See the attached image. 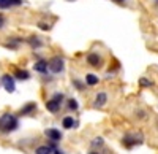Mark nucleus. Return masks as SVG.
<instances>
[{"mask_svg":"<svg viewBox=\"0 0 158 154\" xmlns=\"http://www.w3.org/2000/svg\"><path fill=\"white\" fill-rule=\"evenodd\" d=\"M68 108H70V110H73V111H76V110L79 108L77 102H76L74 99H70V100H68Z\"/></svg>","mask_w":158,"mask_h":154,"instance_id":"nucleus-18","label":"nucleus"},{"mask_svg":"<svg viewBox=\"0 0 158 154\" xmlns=\"http://www.w3.org/2000/svg\"><path fill=\"white\" fill-rule=\"evenodd\" d=\"M44 134H46V137L51 140V142H54V143H57V142L62 140V132L57 130V129H46Z\"/></svg>","mask_w":158,"mask_h":154,"instance_id":"nucleus-6","label":"nucleus"},{"mask_svg":"<svg viewBox=\"0 0 158 154\" xmlns=\"http://www.w3.org/2000/svg\"><path fill=\"white\" fill-rule=\"evenodd\" d=\"M117 2H123V0H117Z\"/></svg>","mask_w":158,"mask_h":154,"instance_id":"nucleus-25","label":"nucleus"},{"mask_svg":"<svg viewBox=\"0 0 158 154\" xmlns=\"http://www.w3.org/2000/svg\"><path fill=\"white\" fill-rule=\"evenodd\" d=\"M103 138L101 137H97V138H94V142H92V146L94 148H100V146H103Z\"/></svg>","mask_w":158,"mask_h":154,"instance_id":"nucleus-17","label":"nucleus"},{"mask_svg":"<svg viewBox=\"0 0 158 154\" xmlns=\"http://www.w3.org/2000/svg\"><path fill=\"white\" fill-rule=\"evenodd\" d=\"M63 100H65L63 94H60V92L54 94V95H52V97L46 102V108H48V111H51V113H57V111L60 110L62 103H63Z\"/></svg>","mask_w":158,"mask_h":154,"instance_id":"nucleus-3","label":"nucleus"},{"mask_svg":"<svg viewBox=\"0 0 158 154\" xmlns=\"http://www.w3.org/2000/svg\"><path fill=\"white\" fill-rule=\"evenodd\" d=\"M19 127V121L16 116H13L11 113H5L2 118H0V130L8 134V132H13Z\"/></svg>","mask_w":158,"mask_h":154,"instance_id":"nucleus-1","label":"nucleus"},{"mask_svg":"<svg viewBox=\"0 0 158 154\" xmlns=\"http://www.w3.org/2000/svg\"><path fill=\"white\" fill-rule=\"evenodd\" d=\"M87 62L90 64L92 67H101V57L98 56V54H95V53H90L89 56H87Z\"/></svg>","mask_w":158,"mask_h":154,"instance_id":"nucleus-8","label":"nucleus"},{"mask_svg":"<svg viewBox=\"0 0 158 154\" xmlns=\"http://www.w3.org/2000/svg\"><path fill=\"white\" fill-rule=\"evenodd\" d=\"M35 70L40 73H46L48 72V62L46 60H38L35 62Z\"/></svg>","mask_w":158,"mask_h":154,"instance_id":"nucleus-11","label":"nucleus"},{"mask_svg":"<svg viewBox=\"0 0 158 154\" xmlns=\"http://www.w3.org/2000/svg\"><path fill=\"white\" fill-rule=\"evenodd\" d=\"M48 68H49L52 73H62L63 68H65V60H63L60 56L52 57V59L48 62Z\"/></svg>","mask_w":158,"mask_h":154,"instance_id":"nucleus-4","label":"nucleus"},{"mask_svg":"<svg viewBox=\"0 0 158 154\" xmlns=\"http://www.w3.org/2000/svg\"><path fill=\"white\" fill-rule=\"evenodd\" d=\"M52 148L51 146H38L35 149V154H51Z\"/></svg>","mask_w":158,"mask_h":154,"instance_id":"nucleus-15","label":"nucleus"},{"mask_svg":"<svg viewBox=\"0 0 158 154\" xmlns=\"http://www.w3.org/2000/svg\"><path fill=\"white\" fill-rule=\"evenodd\" d=\"M2 83H3V87L6 89L8 92H15V91H16V84H15V80H13V76H10V75H3Z\"/></svg>","mask_w":158,"mask_h":154,"instance_id":"nucleus-5","label":"nucleus"},{"mask_svg":"<svg viewBox=\"0 0 158 154\" xmlns=\"http://www.w3.org/2000/svg\"><path fill=\"white\" fill-rule=\"evenodd\" d=\"M74 84L77 86V89H79V91H82V87H84V86H82L81 83H79V81H74Z\"/></svg>","mask_w":158,"mask_h":154,"instance_id":"nucleus-22","label":"nucleus"},{"mask_svg":"<svg viewBox=\"0 0 158 154\" xmlns=\"http://www.w3.org/2000/svg\"><path fill=\"white\" fill-rule=\"evenodd\" d=\"M3 25H5V18H3V15H2V13H0V29H2Z\"/></svg>","mask_w":158,"mask_h":154,"instance_id":"nucleus-20","label":"nucleus"},{"mask_svg":"<svg viewBox=\"0 0 158 154\" xmlns=\"http://www.w3.org/2000/svg\"><path fill=\"white\" fill-rule=\"evenodd\" d=\"M141 86H152V83L147 80H141Z\"/></svg>","mask_w":158,"mask_h":154,"instance_id":"nucleus-21","label":"nucleus"},{"mask_svg":"<svg viewBox=\"0 0 158 154\" xmlns=\"http://www.w3.org/2000/svg\"><path fill=\"white\" fill-rule=\"evenodd\" d=\"M29 43H30V45H32L33 48H40V46H43V42L40 40L38 37H32L30 40H29Z\"/></svg>","mask_w":158,"mask_h":154,"instance_id":"nucleus-16","label":"nucleus"},{"mask_svg":"<svg viewBox=\"0 0 158 154\" xmlns=\"http://www.w3.org/2000/svg\"><path fill=\"white\" fill-rule=\"evenodd\" d=\"M11 5H22V0H0V10L10 8Z\"/></svg>","mask_w":158,"mask_h":154,"instance_id":"nucleus-9","label":"nucleus"},{"mask_svg":"<svg viewBox=\"0 0 158 154\" xmlns=\"http://www.w3.org/2000/svg\"><path fill=\"white\" fill-rule=\"evenodd\" d=\"M89 154H100V152H95V151H92V152H89Z\"/></svg>","mask_w":158,"mask_h":154,"instance_id":"nucleus-24","label":"nucleus"},{"mask_svg":"<svg viewBox=\"0 0 158 154\" xmlns=\"http://www.w3.org/2000/svg\"><path fill=\"white\" fill-rule=\"evenodd\" d=\"M35 110H36V103H35V102H30V103H27L24 108H21L19 114H22V116H24V114H30V113L35 111Z\"/></svg>","mask_w":158,"mask_h":154,"instance_id":"nucleus-10","label":"nucleus"},{"mask_svg":"<svg viewBox=\"0 0 158 154\" xmlns=\"http://www.w3.org/2000/svg\"><path fill=\"white\" fill-rule=\"evenodd\" d=\"M144 142V135L141 132H131V134H127L123 138H122V145L127 146V148H133V146H138Z\"/></svg>","mask_w":158,"mask_h":154,"instance_id":"nucleus-2","label":"nucleus"},{"mask_svg":"<svg viewBox=\"0 0 158 154\" xmlns=\"http://www.w3.org/2000/svg\"><path fill=\"white\" fill-rule=\"evenodd\" d=\"M156 3H158V0H156Z\"/></svg>","mask_w":158,"mask_h":154,"instance_id":"nucleus-26","label":"nucleus"},{"mask_svg":"<svg viewBox=\"0 0 158 154\" xmlns=\"http://www.w3.org/2000/svg\"><path fill=\"white\" fill-rule=\"evenodd\" d=\"M15 76H16L18 80H21V81H25V80L30 78V75H29L27 70H16L15 72Z\"/></svg>","mask_w":158,"mask_h":154,"instance_id":"nucleus-13","label":"nucleus"},{"mask_svg":"<svg viewBox=\"0 0 158 154\" xmlns=\"http://www.w3.org/2000/svg\"><path fill=\"white\" fill-rule=\"evenodd\" d=\"M54 154H63V152H62L60 149H56V151H54Z\"/></svg>","mask_w":158,"mask_h":154,"instance_id":"nucleus-23","label":"nucleus"},{"mask_svg":"<svg viewBox=\"0 0 158 154\" xmlns=\"http://www.w3.org/2000/svg\"><path fill=\"white\" fill-rule=\"evenodd\" d=\"M62 125L65 127V129H73V127L76 125V121H74L71 116H67V118H63V121H62Z\"/></svg>","mask_w":158,"mask_h":154,"instance_id":"nucleus-12","label":"nucleus"},{"mask_svg":"<svg viewBox=\"0 0 158 154\" xmlns=\"http://www.w3.org/2000/svg\"><path fill=\"white\" fill-rule=\"evenodd\" d=\"M38 25H40L43 30H49V29H51V25H49V24H44V22H40Z\"/></svg>","mask_w":158,"mask_h":154,"instance_id":"nucleus-19","label":"nucleus"},{"mask_svg":"<svg viewBox=\"0 0 158 154\" xmlns=\"http://www.w3.org/2000/svg\"><path fill=\"white\" fill-rule=\"evenodd\" d=\"M85 83H87L89 86H95V84H98V76L94 75V73L85 75Z\"/></svg>","mask_w":158,"mask_h":154,"instance_id":"nucleus-14","label":"nucleus"},{"mask_svg":"<svg viewBox=\"0 0 158 154\" xmlns=\"http://www.w3.org/2000/svg\"><path fill=\"white\" fill-rule=\"evenodd\" d=\"M108 102V94L106 92H98L97 97H95V108H101L106 105Z\"/></svg>","mask_w":158,"mask_h":154,"instance_id":"nucleus-7","label":"nucleus"}]
</instances>
